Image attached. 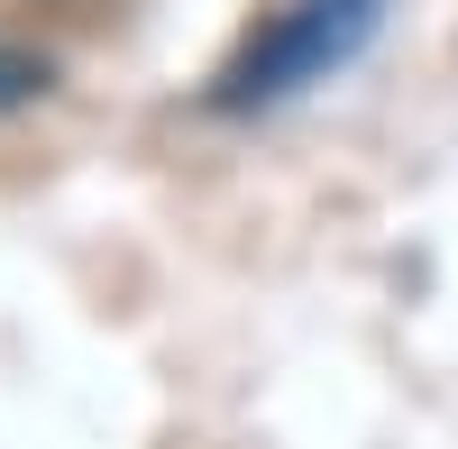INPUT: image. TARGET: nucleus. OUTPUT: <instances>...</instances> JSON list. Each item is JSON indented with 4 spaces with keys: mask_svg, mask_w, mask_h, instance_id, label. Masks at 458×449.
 I'll use <instances>...</instances> for the list:
<instances>
[{
    "mask_svg": "<svg viewBox=\"0 0 458 449\" xmlns=\"http://www.w3.org/2000/svg\"><path fill=\"white\" fill-rule=\"evenodd\" d=\"M376 19H386V0H284V19L248 47V64L229 73L220 101H284L302 83H321L330 64H349L367 47Z\"/></svg>",
    "mask_w": 458,
    "mask_h": 449,
    "instance_id": "obj_1",
    "label": "nucleus"
}]
</instances>
